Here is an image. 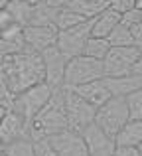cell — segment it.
Segmentation results:
<instances>
[{
  "label": "cell",
  "instance_id": "8",
  "mask_svg": "<svg viewBox=\"0 0 142 156\" xmlns=\"http://www.w3.org/2000/svg\"><path fill=\"white\" fill-rule=\"evenodd\" d=\"M91 26H93L91 20H85V22L77 24V26L69 28V30H59L55 46L65 53L67 57L81 55L85 50V44H87L89 36H91Z\"/></svg>",
  "mask_w": 142,
  "mask_h": 156
},
{
  "label": "cell",
  "instance_id": "42",
  "mask_svg": "<svg viewBox=\"0 0 142 156\" xmlns=\"http://www.w3.org/2000/svg\"><path fill=\"white\" fill-rule=\"evenodd\" d=\"M113 156H115V154H113Z\"/></svg>",
  "mask_w": 142,
  "mask_h": 156
},
{
  "label": "cell",
  "instance_id": "38",
  "mask_svg": "<svg viewBox=\"0 0 142 156\" xmlns=\"http://www.w3.org/2000/svg\"><path fill=\"white\" fill-rule=\"evenodd\" d=\"M24 2H28V4H34V6H36V4H38V2H42V0H24Z\"/></svg>",
  "mask_w": 142,
  "mask_h": 156
},
{
  "label": "cell",
  "instance_id": "24",
  "mask_svg": "<svg viewBox=\"0 0 142 156\" xmlns=\"http://www.w3.org/2000/svg\"><path fill=\"white\" fill-rule=\"evenodd\" d=\"M107 38H109V42H111V46H134V44H132L130 28H128L126 24H123V22H120Z\"/></svg>",
  "mask_w": 142,
  "mask_h": 156
},
{
  "label": "cell",
  "instance_id": "23",
  "mask_svg": "<svg viewBox=\"0 0 142 156\" xmlns=\"http://www.w3.org/2000/svg\"><path fill=\"white\" fill-rule=\"evenodd\" d=\"M55 14L57 10L43 2H38L34 6V12H32V22L30 24H54L55 20Z\"/></svg>",
  "mask_w": 142,
  "mask_h": 156
},
{
  "label": "cell",
  "instance_id": "16",
  "mask_svg": "<svg viewBox=\"0 0 142 156\" xmlns=\"http://www.w3.org/2000/svg\"><path fill=\"white\" fill-rule=\"evenodd\" d=\"M120 20H123V14H120L119 10H115V8H111V6L105 8L101 14H97L95 18L91 20V24H93L91 26V36L107 38V36L120 24Z\"/></svg>",
  "mask_w": 142,
  "mask_h": 156
},
{
  "label": "cell",
  "instance_id": "27",
  "mask_svg": "<svg viewBox=\"0 0 142 156\" xmlns=\"http://www.w3.org/2000/svg\"><path fill=\"white\" fill-rule=\"evenodd\" d=\"M120 22L126 24L128 28L134 26V24H138V22H142V8L134 6V8H130V10L123 12V20H120Z\"/></svg>",
  "mask_w": 142,
  "mask_h": 156
},
{
  "label": "cell",
  "instance_id": "3",
  "mask_svg": "<svg viewBox=\"0 0 142 156\" xmlns=\"http://www.w3.org/2000/svg\"><path fill=\"white\" fill-rule=\"evenodd\" d=\"M55 87H51L47 81H40V83L32 85V87L20 91L18 95L14 97V103H12V109L16 113H20L26 122H30L40 111L46 107V103L51 99Z\"/></svg>",
  "mask_w": 142,
  "mask_h": 156
},
{
  "label": "cell",
  "instance_id": "32",
  "mask_svg": "<svg viewBox=\"0 0 142 156\" xmlns=\"http://www.w3.org/2000/svg\"><path fill=\"white\" fill-rule=\"evenodd\" d=\"M10 24H14V18H12V14L6 10V8H2L0 10V30L6 26H10Z\"/></svg>",
  "mask_w": 142,
  "mask_h": 156
},
{
  "label": "cell",
  "instance_id": "5",
  "mask_svg": "<svg viewBox=\"0 0 142 156\" xmlns=\"http://www.w3.org/2000/svg\"><path fill=\"white\" fill-rule=\"evenodd\" d=\"M128 121H130V113H128V105L124 97H111L105 105L97 109L95 115V122L103 130H107L111 136H116L119 130Z\"/></svg>",
  "mask_w": 142,
  "mask_h": 156
},
{
  "label": "cell",
  "instance_id": "26",
  "mask_svg": "<svg viewBox=\"0 0 142 156\" xmlns=\"http://www.w3.org/2000/svg\"><path fill=\"white\" fill-rule=\"evenodd\" d=\"M14 97H16V93L10 89V85L6 83V79L0 75V105H4V107H8V109H12Z\"/></svg>",
  "mask_w": 142,
  "mask_h": 156
},
{
  "label": "cell",
  "instance_id": "33",
  "mask_svg": "<svg viewBox=\"0 0 142 156\" xmlns=\"http://www.w3.org/2000/svg\"><path fill=\"white\" fill-rule=\"evenodd\" d=\"M42 2L47 4V6H51V8H55V10H59V8L67 6V4H69V0H42Z\"/></svg>",
  "mask_w": 142,
  "mask_h": 156
},
{
  "label": "cell",
  "instance_id": "14",
  "mask_svg": "<svg viewBox=\"0 0 142 156\" xmlns=\"http://www.w3.org/2000/svg\"><path fill=\"white\" fill-rule=\"evenodd\" d=\"M71 89L75 93H79L85 101H89V103L93 107H97V109H99L101 105H105L113 97L111 91L107 89V85H105L103 77H101V79H95V81H89V83H83V85H75V87H71Z\"/></svg>",
  "mask_w": 142,
  "mask_h": 156
},
{
  "label": "cell",
  "instance_id": "12",
  "mask_svg": "<svg viewBox=\"0 0 142 156\" xmlns=\"http://www.w3.org/2000/svg\"><path fill=\"white\" fill-rule=\"evenodd\" d=\"M43 65H46V81L51 87H61L63 77H65V65L69 57L65 55L57 46H51L42 51Z\"/></svg>",
  "mask_w": 142,
  "mask_h": 156
},
{
  "label": "cell",
  "instance_id": "30",
  "mask_svg": "<svg viewBox=\"0 0 142 156\" xmlns=\"http://www.w3.org/2000/svg\"><path fill=\"white\" fill-rule=\"evenodd\" d=\"M109 4H111V8H115V10H119L123 14V12L136 6V0H109Z\"/></svg>",
  "mask_w": 142,
  "mask_h": 156
},
{
  "label": "cell",
  "instance_id": "9",
  "mask_svg": "<svg viewBox=\"0 0 142 156\" xmlns=\"http://www.w3.org/2000/svg\"><path fill=\"white\" fill-rule=\"evenodd\" d=\"M47 140H50V144L55 148V152L59 156H89V150L83 140L81 130L65 129L47 136Z\"/></svg>",
  "mask_w": 142,
  "mask_h": 156
},
{
  "label": "cell",
  "instance_id": "11",
  "mask_svg": "<svg viewBox=\"0 0 142 156\" xmlns=\"http://www.w3.org/2000/svg\"><path fill=\"white\" fill-rule=\"evenodd\" d=\"M57 26L55 24H28L24 26V42L30 50L40 51L55 46L57 42Z\"/></svg>",
  "mask_w": 142,
  "mask_h": 156
},
{
  "label": "cell",
  "instance_id": "6",
  "mask_svg": "<svg viewBox=\"0 0 142 156\" xmlns=\"http://www.w3.org/2000/svg\"><path fill=\"white\" fill-rule=\"evenodd\" d=\"M63 103H65V115H67L69 129L83 130L87 125L95 122L97 107H93L89 101H85L79 93H75L67 85H63Z\"/></svg>",
  "mask_w": 142,
  "mask_h": 156
},
{
  "label": "cell",
  "instance_id": "36",
  "mask_svg": "<svg viewBox=\"0 0 142 156\" xmlns=\"http://www.w3.org/2000/svg\"><path fill=\"white\" fill-rule=\"evenodd\" d=\"M2 152H6V142L0 138V154H2Z\"/></svg>",
  "mask_w": 142,
  "mask_h": 156
},
{
  "label": "cell",
  "instance_id": "20",
  "mask_svg": "<svg viewBox=\"0 0 142 156\" xmlns=\"http://www.w3.org/2000/svg\"><path fill=\"white\" fill-rule=\"evenodd\" d=\"M85 22V18L79 14V12H75L73 8L69 6H63L57 10V14H55V20L54 24L57 26V30H69V28L77 26V24Z\"/></svg>",
  "mask_w": 142,
  "mask_h": 156
},
{
  "label": "cell",
  "instance_id": "28",
  "mask_svg": "<svg viewBox=\"0 0 142 156\" xmlns=\"http://www.w3.org/2000/svg\"><path fill=\"white\" fill-rule=\"evenodd\" d=\"M36 144V156H59L55 152V148L50 144L47 138H42V140H34Z\"/></svg>",
  "mask_w": 142,
  "mask_h": 156
},
{
  "label": "cell",
  "instance_id": "37",
  "mask_svg": "<svg viewBox=\"0 0 142 156\" xmlns=\"http://www.w3.org/2000/svg\"><path fill=\"white\" fill-rule=\"evenodd\" d=\"M10 2H12V0H0V10H2V8H6Z\"/></svg>",
  "mask_w": 142,
  "mask_h": 156
},
{
  "label": "cell",
  "instance_id": "22",
  "mask_svg": "<svg viewBox=\"0 0 142 156\" xmlns=\"http://www.w3.org/2000/svg\"><path fill=\"white\" fill-rule=\"evenodd\" d=\"M8 156H36V144L30 136H22L6 144Z\"/></svg>",
  "mask_w": 142,
  "mask_h": 156
},
{
  "label": "cell",
  "instance_id": "19",
  "mask_svg": "<svg viewBox=\"0 0 142 156\" xmlns=\"http://www.w3.org/2000/svg\"><path fill=\"white\" fill-rule=\"evenodd\" d=\"M6 10L12 14L14 22H18L20 26H28L32 22V12H34V4H28L24 0H12L6 6Z\"/></svg>",
  "mask_w": 142,
  "mask_h": 156
},
{
  "label": "cell",
  "instance_id": "21",
  "mask_svg": "<svg viewBox=\"0 0 142 156\" xmlns=\"http://www.w3.org/2000/svg\"><path fill=\"white\" fill-rule=\"evenodd\" d=\"M109 50H111V42H109V38L89 36L83 53L89 55V57H95V59H105V55L109 53Z\"/></svg>",
  "mask_w": 142,
  "mask_h": 156
},
{
  "label": "cell",
  "instance_id": "31",
  "mask_svg": "<svg viewBox=\"0 0 142 156\" xmlns=\"http://www.w3.org/2000/svg\"><path fill=\"white\" fill-rule=\"evenodd\" d=\"M130 34H132V44L142 51V22L130 26Z\"/></svg>",
  "mask_w": 142,
  "mask_h": 156
},
{
  "label": "cell",
  "instance_id": "13",
  "mask_svg": "<svg viewBox=\"0 0 142 156\" xmlns=\"http://www.w3.org/2000/svg\"><path fill=\"white\" fill-rule=\"evenodd\" d=\"M22 136H28V122L20 113L10 109L0 121V138L8 144V142L22 138Z\"/></svg>",
  "mask_w": 142,
  "mask_h": 156
},
{
  "label": "cell",
  "instance_id": "2",
  "mask_svg": "<svg viewBox=\"0 0 142 156\" xmlns=\"http://www.w3.org/2000/svg\"><path fill=\"white\" fill-rule=\"evenodd\" d=\"M65 129H69V122H67L65 115L63 85H61V87H55L54 95L46 103V107L28 122V136L32 140H42V138H47Z\"/></svg>",
  "mask_w": 142,
  "mask_h": 156
},
{
  "label": "cell",
  "instance_id": "7",
  "mask_svg": "<svg viewBox=\"0 0 142 156\" xmlns=\"http://www.w3.org/2000/svg\"><path fill=\"white\" fill-rule=\"evenodd\" d=\"M142 51L136 46H111L103 59L105 77H120L132 73Z\"/></svg>",
  "mask_w": 142,
  "mask_h": 156
},
{
  "label": "cell",
  "instance_id": "41",
  "mask_svg": "<svg viewBox=\"0 0 142 156\" xmlns=\"http://www.w3.org/2000/svg\"><path fill=\"white\" fill-rule=\"evenodd\" d=\"M0 156H8V154H6V152H2V154H0Z\"/></svg>",
  "mask_w": 142,
  "mask_h": 156
},
{
  "label": "cell",
  "instance_id": "35",
  "mask_svg": "<svg viewBox=\"0 0 142 156\" xmlns=\"http://www.w3.org/2000/svg\"><path fill=\"white\" fill-rule=\"evenodd\" d=\"M8 111H10V109H8V107H4V105H0V121H2V119H4V115H6V113H8Z\"/></svg>",
  "mask_w": 142,
  "mask_h": 156
},
{
  "label": "cell",
  "instance_id": "15",
  "mask_svg": "<svg viewBox=\"0 0 142 156\" xmlns=\"http://www.w3.org/2000/svg\"><path fill=\"white\" fill-rule=\"evenodd\" d=\"M103 81L113 97H126L128 93L142 87V75H136V73H128V75L120 77H103Z\"/></svg>",
  "mask_w": 142,
  "mask_h": 156
},
{
  "label": "cell",
  "instance_id": "4",
  "mask_svg": "<svg viewBox=\"0 0 142 156\" xmlns=\"http://www.w3.org/2000/svg\"><path fill=\"white\" fill-rule=\"evenodd\" d=\"M105 77L103 69V59H95L85 53L75 57H69L65 65V77H63V85L67 87H75V85H83L89 81H95Z\"/></svg>",
  "mask_w": 142,
  "mask_h": 156
},
{
  "label": "cell",
  "instance_id": "40",
  "mask_svg": "<svg viewBox=\"0 0 142 156\" xmlns=\"http://www.w3.org/2000/svg\"><path fill=\"white\" fill-rule=\"evenodd\" d=\"M138 150H140V154H142V142H140V144H138Z\"/></svg>",
  "mask_w": 142,
  "mask_h": 156
},
{
  "label": "cell",
  "instance_id": "25",
  "mask_svg": "<svg viewBox=\"0 0 142 156\" xmlns=\"http://www.w3.org/2000/svg\"><path fill=\"white\" fill-rule=\"evenodd\" d=\"M124 99H126V105H128L130 119H142V87L128 93Z\"/></svg>",
  "mask_w": 142,
  "mask_h": 156
},
{
  "label": "cell",
  "instance_id": "39",
  "mask_svg": "<svg viewBox=\"0 0 142 156\" xmlns=\"http://www.w3.org/2000/svg\"><path fill=\"white\" fill-rule=\"evenodd\" d=\"M136 6H138V8H142V0H136Z\"/></svg>",
  "mask_w": 142,
  "mask_h": 156
},
{
  "label": "cell",
  "instance_id": "18",
  "mask_svg": "<svg viewBox=\"0 0 142 156\" xmlns=\"http://www.w3.org/2000/svg\"><path fill=\"white\" fill-rule=\"evenodd\" d=\"M67 6L73 8L75 12H79L85 20H93L97 14H101L111 4H109V0H69Z\"/></svg>",
  "mask_w": 142,
  "mask_h": 156
},
{
  "label": "cell",
  "instance_id": "29",
  "mask_svg": "<svg viewBox=\"0 0 142 156\" xmlns=\"http://www.w3.org/2000/svg\"><path fill=\"white\" fill-rule=\"evenodd\" d=\"M115 156H142L138 146H130V144H116Z\"/></svg>",
  "mask_w": 142,
  "mask_h": 156
},
{
  "label": "cell",
  "instance_id": "10",
  "mask_svg": "<svg viewBox=\"0 0 142 156\" xmlns=\"http://www.w3.org/2000/svg\"><path fill=\"white\" fill-rule=\"evenodd\" d=\"M83 140L87 144V150H89V156H113L115 154V148H116V142H115V136L103 130L97 122H91L87 125L83 130Z\"/></svg>",
  "mask_w": 142,
  "mask_h": 156
},
{
  "label": "cell",
  "instance_id": "34",
  "mask_svg": "<svg viewBox=\"0 0 142 156\" xmlns=\"http://www.w3.org/2000/svg\"><path fill=\"white\" fill-rule=\"evenodd\" d=\"M132 73H136V75H142V55L138 57V61H136L134 69H132Z\"/></svg>",
  "mask_w": 142,
  "mask_h": 156
},
{
  "label": "cell",
  "instance_id": "1",
  "mask_svg": "<svg viewBox=\"0 0 142 156\" xmlns=\"http://www.w3.org/2000/svg\"><path fill=\"white\" fill-rule=\"evenodd\" d=\"M0 75L6 79L16 95L40 81H46V65L42 53L26 46L18 53L0 57Z\"/></svg>",
  "mask_w": 142,
  "mask_h": 156
},
{
  "label": "cell",
  "instance_id": "17",
  "mask_svg": "<svg viewBox=\"0 0 142 156\" xmlns=\"http://www.w3.org/2000/svg\"><path fill=\"white\" fill-rule=\"evenodd\" d=\"M115 142L116 144L138 146L142 142V119H130V121L119 130V134L115 136Z\"/></svg>",
  "mask_w": 142,
  "mask_h": 156
}]
</instances>
